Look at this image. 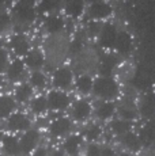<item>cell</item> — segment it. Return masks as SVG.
I'll return each mask as SVG.
<instances>
[{"label":"cell","instance_id":"6da1fadb","mask_svg":"<svg viewBox=\"0 0 155 156\" xmlns=\"http://www.w3.org/2000/svg\"><path fill=\"white\" fill-rule=\"evenodd\" d=\"M93 94L102 101H112L116 99L120 94V86L112 77L99 76L93 83Z\"/></svg>","mask_w":155,"mask_h":156},{"label":"cell","instance_id":"7a4b0ae2","mask_svg":"<svg viewBox=\"0 0 155 156\" xmlns=\"http://www.w3.org/2000/svg\"><path fill=\"white\" fill-rule=\"evenodd\" d=\"M14 16L22 25H30L37 18V8L33 2H18L14 7Z\"/></svg>","mask_w":155,"mask_h":156},{"label":"cell","instance_id":"3957f363","mask_svg":"<svg viewBox=\"0 0 155 156\" xmlns=\"http://www.w3.org/2000/svg\"><path fill=\"white\" fill-rule=\"evenodd\" d=\"M48 101V109L53 112H63L71 106V98L68 94L60 90H52L46 97Z\"/></svg>","mask_w":155,"mask_h":156},{"label":"cell","instance_id":"277c9868","mask_svg":"<svg viewBox=\"0 0 155 156\" xmlns=\"http://www.w3.org/2000/svg\"><path fill=\"white\" fill-rule=\"evenodd\" d=\"M98 44L101 48L105 49H113L114 48L116 38H117V30L113 23H103L101 26L99 34H98Z\"/></svg>","mask_w":155,"mask_h":156},{"label":"cell","instance_id":"5b68a950","mask_svg":"<svg viewBox=\"0 0 155 156\" xmlns=\"http://www.w3.org/2000/svg\"><path fill=\"white\" fill-rule=\"evenodd\" d=\"M52 83L55 86L56 90H67L68 87L72 86L74 83V73L71 71V68L68 67H60L55 71L52 77Z\"/></svg>","mask_w":155,"mask_h":156},{"label":"cell","instance_id":"8992f818","mask_svg":"<svg viewBox=\"0 0 155 156\" xmlns=\"http://www.w3.org/2000/svg\"><path fill=\"white\" fill-rule=\"evenodd\" d=\"M138 114L144 118H153L155 115V94L154 92H144L136 105Z\"/></svg>","mask_w":155,"mask_h":156},{"label":"cell","instance_id":"52a82bcc","mask_svg":"<svg viewBox=\"0 0 155 156\" xmlns=\"http://www.w3.org/2000/svg\"><path fill=\"white\" fill-rule=\"evenodd\" d=\"M40 137H41V134L38 130H35V129H27L22 134V137L19 139L20 152H23V154H30V152H33L37 148Z\"/></svg>","mask_w":155,"mask_h":156},{"label":"cell","instance_id":"ba28073f","mask_svg":"<svg viewBox=\"0 0 155 156\" xmlns=\"http://www.w3.org/2000/svg\"><path fill=\"white\" fill-rule=\"evenodd\" d=\"M112 12V5L106 2H93L88 7V16L91 18V20H97V22L109 18Z\"/></svg>","mask_w":155,"mask_h":156},{"label":"cell","instance_id":"9c48e42d","mask_svg":"<svg viewBox=\"0 0 155 156\" xmlns=\"http://www.w3.org/2000/svg\"><path fill=\"white\" fill-rule=\"evenodd\" d=\"M93 107H91L90 102L85 101V99H79L71 107V117L74 121L76 122H83L91 115Z\"/></svg>","mask_w":155,"mask_h":156},{"label":"cell","instance_id":"30bf717a","mask_svg":"<svg viewBox=\"0 0 155 156\" xmlns=\"http://www.w3.org/2000/svg\"><path fill=\"white\" fill-rule=\"evenodd\" d=\"M72 129V121L68 117H59L49 124V133L53 137H61L68 134Z\"/></svg>","mask_w":155,"mask_h":156},{"label":"cell","instance_id":"8fae6325","mask_svg":"<svg viewBox=\"0 0 155 156\" xmlns=\"http://www.w3.org/2000/svg\"><path fill=\"white\" fill-rule=\"evenodd\" d=\"M7 128L13 132H22L30 129V119L23 113H13L7 119Z\"/></svg>","mask_w":155,"mask_h":156},{"label":"cell","instance_id":"7c38bea8","mask_svg":"<svg viewBox=\"0 0 155 156\" xmlns=\"http://www.w3.org/2000/svg\"><path fill=\"white\" fill-rule=\"evenodd\" d=\"M132 48H133V40L129 33H127V31L117 33V38H116L114 48H113V49H114L118 55L127 56L131 53Z\"/></svg>","mask_w":155,"mask_h":156},{"label":"cell","instance_id":"4fadbf2b","mask_svg":"<svg viewBox=\"0 0 155 156\" xmlns=\"http://www.w3.org/2000/svg\"><path fill=\"white\" fill-rule=\"evenodd\" d=\"M65 27V20L64 18L57 14L48 15L44 20V29L48 34H59Z\"/></svg>","mask_w":155,"mask_h":156},{"label":"cell","instance_id":"5bb4252c","mask_svg":"<svg viewBox=\"0 0 155 156\" xmlns=\"http://www.w3.org/2000/svg\"><path fill=\"white\" fill-rule=\"evenodd\" d=\"M25 67L30 68L33 71H40L42 65L45 64V56L41 50L38 49H30V52L25 56Z\"/></svg>","mask_w":155,"mask_h":156},{"label":"cell","instance_id":"9a60e30c","mask_svg":"<svg viewBox=\"0 0 155 156\" xmlns=\"http://www.w3.org/2000/svg\"><path fill=\"white\" fill-rule=\"evenodd\" d=\"M10 46L16 56H26L30 52V42H29L27 37L23 34L13 35L10 40Z\"/></svg>","mask_w":155,"mask_h":156},{"label":"cell","instance_id":"2e32d148","mask_svg":"<svg viewBox=\"0 0 155 156\" xmlns=\"http://www.w3.org/2000/svg\"><path fill=\"white\" fill-rule=\"evenodd\" d=\"M116 112L120 115V119L124 121H132V119L138 118V110H136V105L132 101H124L118 105V107H116Z\"/></svg>","mask_w":155,"mask_h":156},{"label":"cell","instance_id":"e0dca14e","mask_svg":"<svg viewBox=\"0 0 155 156\" xmlns=\"http://www.w3.org/2000/svg\"><path fill=\"white\" fill-rule=\"evenodd\" d=\"M138 137L143 145H151L155 143V121L150 119L140 128Z\"/></svg>","mask_w":155,"mask_h":156},{"label":"cell","instance_id":"ac0fdd59","mask_svg":"<svg viewBox=\"0 0 155 156\" xmlns=\"http://www.w3.org/2000/svg\"><path fill=\"white\" fill-rule=\"evenodd\" d=\"M94 113L98 119H101V121H108V119H110L114 115L116 105L113 103L112 101H102L101 103H98L97 106H95Z\"/></svg>","mask_w":155,"mask_h":156},{"label":"cell","instance_id":"d6986e66","mask_svg":"<svg viewBox=\"0 0 155 156\" xmlns=\"http://www.w3.org/2000/svg\"><path fill=\"white\" fill-rule=\"evenodd\" d=\"M118 62H120V60H118V57L116 56L114 53H106V55L101 58V68H99L101 76L110 77L113 69L118 65Z\"/></svg>","mask_w":155,"mask_h":156},{"label":"cell","instance_id":"ffe728a7","mask_svg":"<svg viewBox=\"0 0 155 156\" xmlns=\"http://www.w3.org/2000/svg\"><path fill=\"white\" fill-rule=\"evenodd\" d=\"M25 62H23V60H14L13 62H11L10 65L7 67V77L8 80H11V82H18V80L20 79V77L23 76V73H25Z\"/></svg>","mask_w":155,"mask_h":156},{"label":"cell","instance_id":"44dd1931","mask_svg":"<svg viewBox=\"0 0 155 156\" xmlns=\"http://www.w3.org/2000/svg\"><path fill=\"white\" fill-rule=\"evenodd\" d=\"M80 145H82V136L80 134H70L63 143V148L70 156H75L79 152Z\"/></svg>","mask_w":155,"mask_h":156},{"label":"cell","instance_id":"7402d4cb","mask_svg":"<svg viewBox=\"0 0 155 156\" xmlns=\"http://www.w3.org/2000/svg\"><path fill=\"white\" fill-rule=\"evenodd\" d=\"M2 145L4 152L8 156H18L20 154V148H19V140L15 136H4L2 139Z\"/></svg>","mask_w":155,"mask_h":156},{"label":"cell","instance_id":"603a6c76","mask_svg":"<svg viewBox=\"0 0 155 156\" xmlns=\"http://www.w3.org/2000/svg\"><path fill=\"white\" fill-rule=\"evenodd\" d=\"M120 139V143L123 144L125 148H128L129 151H139L140 147H142V143H140L139 137L136 133H133V132H127V133H124L123 136L118 137Z\"/></svg>","mask_w":155,"mask_h":156},{"label":"cell","instance_id":"cb8c5ba5","mask_svg":"<svg viewBox=\"0 0 155 156\" xmlns=\"http://www.w3.org/2000/svg\"><path fill=\"white\" fill-rule=\"evenodd\" d=\"M15 99L10 95L0 97V118H8L15 110Z\"/></svg>","mask_w":155,"mask_h":156},{"label":"cell","instance_id":"d4e9b609","mask_svg":"<svg viewBox=\"0 0 155 156\" xmlns=\"http://www.w3.org/2000/svg\"><path fill=\"white\" fill-rule=\"evenodd\" d=\"M85 11V2L80 0H71L64 4V12L70 18H79Z\"/></svg>","mask_w":155,"mask_h":156},{"label":"cell","instance_id":"484cf974","mask_svg":"<svg viewBox=\"0 0 155 156\" xmlns=\"http://www.w3.org/2000/svg\"><path fill=\"white\" fill-rule=\"evenodd\" d=\"M109 129L113 134H116L117 137L123 136L127 132H131V124L128 121H124V119H113L109 124Z\"/></svg>","mask_w":155,"mask_h":156},{"label":"cell","instance_id":"4316f807","mask_svg":"<svg viewBox=\"0 0 155 156\" xmlns=\"http://www.w3.org/2000/svg\"><path fill=\"white\" fill-rule=\"evenodd\" d=\"M93 83L94 79L90 75L83 73L76 79V88L80 94H90L91 90H93Z\"/></svg>","mask_w":155,"mask_h":156},{"label":"cell","instance_id":"83f0119b","mask_svg":"<svg viewBox=\"0 0 155 156\" xmlns=\"http://www.w3.org/2000/svg\"><path fill=\"white\" fill-rule=\"evenodd\" d=\"M31 95H33V88L30 87L29 83H22V84H19L15 90V99L18 102H20V103L27 102L31 98Z\"/></svg>","mask_w":155,"mask_h":156},{"label":"cell","instance_id":"f1b7e54d","mask_svg":"<svg viewBox=\"0 0 155 156\" xmlns=\"http://www.w3.org/2000/svg\"><path fill=\"white\" fill-rule=\"evenodd\" d=\"M101 134H102V128H101L98 124L87 125V126L85 128V130H83V137H86V140L90 143L98 140L101 137Z\"/></svg>","mask_w":155,"mask_h":156},{"label":"cell","instance_id":"f546056e","mask_svg":"<svg viewBox=\"0 0 155 156\" xmlns=\"http://www.w3.org/2000/svg\"><path fill=\"white\" fill-rule=\"evenodd\" d=\"M29 84L31 88L42 90L46 86V77L41 71H33L30 77H29Z\"/></svg>","mask_w":155,"mask_h":156},{"label":"cell","instance_id":"4dcf8cb0","mask_svg":"<svg viewBox=\"0 0 155 156\" xmlns=\"http://www.w3.org/2000/svg\"><path fill=\"white\" fill-rule=\"evenodd\" d=\"M30 109H31V112L34 113V114H37V115L46 113V110H48L46 97H42V95H40V97H35L34 99L30 102Z\"/></svg>","mask_w":155,"mask_h":156},{"label":"cell","instance_id":"1f68e13d","mask_svg":"<svg viewBox=\"0 0 155 156\" xmlns=\"http://www.w3.org/2000/svg\"><path fill=\"white\" fill-rule=\"evenodd\" d=\"M61 3L60 2H53V0H45V2H41L38 5V11L48 15H52L55 11H57L60 8Z\"/></svg>","mask_w":155,"mask_h":156},{"label":"cell","instance_id":"d6a6232c","mask_svg":"<svg viewBox=\"0 0 155 156\" xmlns=\"http://www.w3.org/2000/svg\"><path fill=\"white\" fill-rule=\"evenodd\" d=\"M133 84H135L138 88L140 90H146L148 87V79L143 72H136L135 73V77H133Z\"/></svg>","mask_w":155,"mask_h":156},{"label":"cell","instance_id":"836d02e7","mask_svg":"<svg viewBox=\"0 0 155 156\" xmlns=\"http://www.w3.org/2000/svg\"><path fill=\"white\" fill-rule=\"evenodd\" d=\"M82 50H83V42L79 40V38H75V40L70 44V48H68V53H70V56L79 55Z\"/></svg>","mask_w":155,"mask_h":156},{"label":"cell","instance_id":"e575fe53","mask_svg":"<svg viewBox=\"0 0 155 156\" xmlns=\"http://www.w3.org/2000/svg\"><path fill=\"white\" fill-rule=\"evenodd\" d=\"M11 25V16L7 12H0V34L4 33Z\"/></svg>","mask_w":155,"mask_h":156},{"label":"cell","instance_id":"d590c367","mask_svg":"<svg viewBox=\"0 0 155 156\" xmlns=\"http://www.w3.org/2000/svg\"><path fill=\"white\" fill-rule=\"evenodd\" d=\"M101 26L102 23L101 22H97V20H91L87 26V31H88V35L90 37H98L99 34V30H101Z\"/></svg>","mask_w":155,"mask_h":156},{"label":"cell","instance_id":"8d00e7d4","mask_svg":"<svg viewBox=\"0 0 155 156\" xmlns=\"http://www.w3.org/2000/svg\"><path fill=\"white\" fill-rule=\"evenodd\" d=\"M101 147L98 144H88V147L86 148V156H101Z\"/></svg>","mask_w":155,"mask_h":156},{"label":"cell","instance_id":"74e56055","mask_svg":"<svg viewBox=\"0 0 155 156\" xmlns=\"http://www.w3.org/2000/svg\"><path fill=\"white\" fill-rule=\"evenodd\" d=\"M8 67V53L7 50L0 49V73L4 72Z\"/></svg>","mask_w":155,"mask_h":156},{"label":"cell","instance_id":"f35d334b","mask_svg":"<svg viewBox=\"0 0 155 156\" xmlns=\"http://www.w3.org/2000/svg\"><path fill=\"white\" fill-rule=\"evenodd\" d=\"M31 156H48V149L45 147H38L33 151V155Z\"/></svg>","mask_w":155,"mask_h":156},{"label":"cell","instance_id":"ab89813d","mask_svg":"<svg viewBox=\"0 0 155 156\" xmlns=\"http://www.w3.org/2000/svg\"><path fill=\"white\" fill-rule=\"evenodd\" d=\"M101 156H116V154H114V151H113L112 148L105 147V148L101 149Z\"/></svg>","mask_w":155,"mask_h":156},{"label":"cell","instance_id":"60d3db41","mask_svg":"<svg viewBox=\"0 0 155 156\" xmlns=\"http://www.w3.org/2000/svg\"><path fill=\"white\" fill-rule=\"evenodd\" d=\"M49 156H65L64 154H63L61 151H55V152H52Z\"/></svg>","mask_w":155,"mask_h":156},{"label":"cell","instance_id":"b9f144b4","mask_svg":"<svg viewBox=\"0 0 155 156\" xmlns=\"http://www.w3.org/2000/svg\"><path fill=\"white\" fill-rule=\"evenodd\" d=\"M117 156H132V155H131L129 152H121V154L117 155Z\"/></svg>","mask_w":155,"mask_h":156},{"label":"cell","instance_id":"7bdbcfd3","mask_svg":"<svg viewBox=\"0 0 155 156\" xmlns=\"http://www.w3.org/2000/svg\"><path fill=\"white\" fill-rule=\"evenodd\" d=\"M4 137V133H3V129H2V126H0V140Z\"/></svg>","mask_w":155,"mask_h":156}]
</instances>
